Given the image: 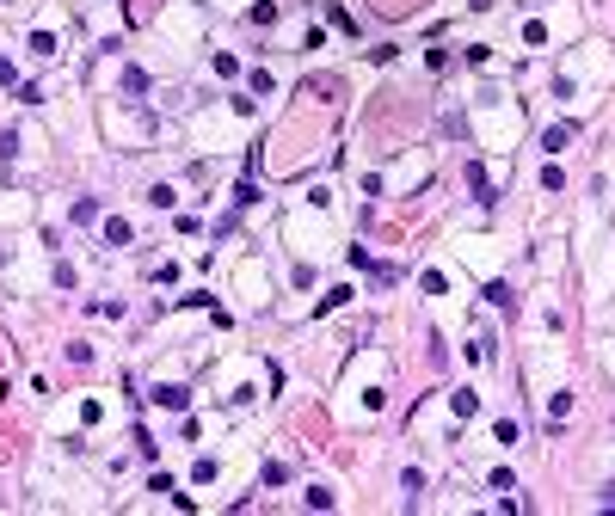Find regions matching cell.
Masks as SVG:
<instances>
[{
	"mask_svg": "<svg viewBox=\"0 0 615 516\" xmlns=\"http://www.w3.org/2000/svg\"><path fill=\"white\" fill-rule=\"evenodd\" d=\"M486 301H492V307H505V313H511V307H517V295H511V289H505V283H492V289H486Z\"/></svg>",
	"mask_w": 615,
	"mask_h": 516,
	"instance_id": "obj_5",
	"label": "cell"
},
{
	"mask_svg": "<svg viewBox=\"0 0 615 516\" xmlns=\"http://www.w3.org/2000/svg\"><path fill=\"white\" fill-rule=\"evenodd\" d=\"M419 283H425V295H443V289H449V277H443V270H425Z\"/></svg>",
	"mask_w": 615,
	"mask_h": 516,
	"instance_id": "obj_6",
	"label": "cell"
},
{
	"mask_svg": "<svg viewBox=\"0 0 615 516\" xmlns=\"http://www.w3.org/2000/svg\"><path fill=\"white\" fill-rule=\"evenodd\" d=\"M105 246H130V221H124V215L105 221Z\"/></svg>",
	"mask_w": 615,
	"mask_h": 516,
	"instance_id": "obj_1",
	"label": "cell"
},
{
	"mask_svg": "<svg viewBox=\"0 0 615 516\" xmlns=\"http://www.w3.org/2000/svg\"><path fill=\"white\" fill-rule=\"evenodd\" d=\"M566 412H572V393H554V399H548V424H560Z\"/></svg>",
	"mask_w": 615,
	"mask_h": 516,
	"instance_id": "obj_4",
	"label": "cell"
},
{
	"mask_svg": "<svg viewBox=\"0 0 615 516\" xmlns=\"http://www.w3.org/2000/svg\"><path fill=\"white\" fill-rule=\"evenodd\" d=\"M154 399H160L167 412H185V399H191V393H185V387H154Z\"/></svg>",
	"mask_w": 615,
	"mask_h": 516,
	"instance_id": "obj_2",
	"label": "cell"
},
{
	"mask_svg": "<svg viewBox=\"0 0 615 516\" xmlns=\"http://www.w3.org/2000/svg\"><path fill=\"white\" fill-rule=\"evenodd\" d=\"M31 55H56V37H49V31H31Z\"/></svg>",
	"mask_w": 615,
	"mask_h": 516,
	"instance_id": "obj_7",
	"label": "cell"
},
{
	"mask_svg": "<svg viewBox=\"0 0 615 516\" xmlns=\"http://www.w3.org/2000/svg\"><path fill=\"white\" fill-rule=\"evenodd\" d=\"M566 141H572V123H554L548 135H541V148H548V154H554V148H566Z\"/></svg>",
	"mask_w": 615,
	"mask_h": 516,
	"instance_id": "obj_3",
	"label": "cell"
}]
</instances>
